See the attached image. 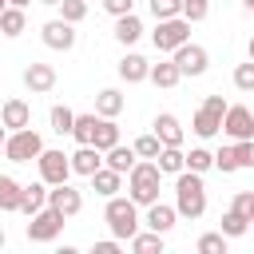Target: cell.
I'll return each mask as SVG.
<instances>
[{"label": "cell", "instance_id": "8992f818", "mask_svg": "<svg viewBox=\"0 0 254 254\" xmlns=\"http://www.w3.org/2000/svg\"><path fill=\"white\" fill-rule=\"evenodd\" d=\"M190 40V20H183V16H171V20H159L155 24V32H151V44L159 48V52H175L179 44H187Z\"/></svg>", "mask_w": 254, "mask_h": 254}, {"label": "cell", "instance_id": "6da1fadb", "mask_svg": "<svg viewBox=\"0 0 254 254\" xmlns=\"http://www.w3.org/2000/svg\"><path fill=\"white\" fill-rule=\"evenodd\" d=\"M159 183H163V171L155 159H135V167L127 171V198L135 206H151L159 198Z\"/></svg>", "mask_w": 254, "mask_h": 254}, {"label": "cell", "instance_id": "bcb514c9", "mask_svg": "<svg viewBox=\"0 0 254 254\" xmlns=\"http://www.w3.org/2000/svg\"><path fill=\"white\" fill-rule=\"evenodd\" d=\"M4 139H8V127L0 123V151H4Z\"/></svg>", "mask_w": 254, "mask_h": 254}, {"label": "cell", "instance_id": "f35d334b", "mask_svg": "<svg viewBox=\"0 0 254 254\" xmlns=\"http://www.w3.org/2000/svg\"><path fill=\"white\" fill-rule=\"evenodd\" d=\"M230 147H234V163H238V171H242V167L250 171V167H254V139H238V143H230Z\"/></svg>", "mask_w": 254, "mask_h": 254}, {"label": "cell", "instance_id": "4dcf8cb0", "mask_svg": "<svg viewBox=\"0 0 254 254\" xmlns=\"http://www.w3.org/2000/svg\"><path fill=\"white\" fill-rule=\"evenodd\" d=\"M210 167H214V151H206V147H190V155H187V171L206 175Z\"/></svg>", "mask_w": 254, "mask_h": 254}, {"label": "cell", "instance_id": "60d3db41", "mask_svg": "<svg viewBox=\"0 0 254 254\" xmlns=\"http://www.w3.org/2000/svg\"><path fill=\"white\" fill-rule=\"evenodd\" d=\"M234 87H238V91H254V60L234 67Z\"/></svg>", "mask_w": 254, "mask_h": 254}, {"label": "cell", "instance_id": "d4e9b609", "mask_svg": "<svg viewBox=\"0 0 254 254\" xmlns=\"http://www.w3.org/2000/svg\"><path fill=\"white\" fill-rule=\"evenodd\" d=\"M127 242H131L135 254H163V234L159 230H135Z\"/></svg>", "mask_w": 254, "mask_h": 254}, {"label": "cell", "instance_id": "2e32d148", "mask_svg": "<svg viewBox=\"0 0 254 254\" xmlns=\"http://www.w3.org/2000/svg\"><path fill=\"white\" fill-rule=\"evenodd\" d=\"M175 218H179V210L155 198V202L147 206V218H143V226H147V230H159V234H167V230L175 226Z\"/></svg>", "mask_w": 254, "mask_h": 254}, {"label": "cell", "instance_id": "4fadbf2b", "mask_svg": "<svg viewBox=\"0 0 254 254\" xmlns=\"http://www.w3.org/2000/svg\"><path fill=\"white\" fill-rule=\"evenodd\" d=\"M67 159H71V175H83V179H91V175L103 167V151H99L95 143H79Z\"/></svg>", "mask_w": 254, "mask_h": 254}, {"label": "cell", "instance_id": "277c9868", "mask_svg": "<svg viewBox=\"0 0 254 254\" xmlns=\"http://www.w3.org/2000/svg\"><path fill=\"white\" fill-rule=\"evenodd\" d=\"M40 151H44V139H40L32 127L8 131V139H4V159H8V163H36Z\"/></svg>", "mask_w": 254, "mask_h": 254}, {"label": "cell", "instance_id": "ac0fdd59", "mask_svg": "<svg viewBox=\"0 0 254 254\" xmlns=\"http://www.w3.org/2000/svg\"><path fill=\"white\" fill-rule=\"evenodd\" d=\"M147 71H151V64H147L139 52H127V56L119 60V79H123V83H143Z\"/></svg>", "mask_w": 254, "mask_h": 254}, {"label": "cell", "instance_id": "d6a6232c", "mask_svg": "<svg viewBox=\"0 0 254 254\" xmlns=\"http://www.w3.org/2000/svg\"><path fill=\"white\" fill-rule=\"evenodd\" d=\"M48 119H52V131H56V135H71L75 111H71V107H52V115H48Z\"/></svg>", "mask_w": 254, "mask_h": 254}, {"label": "cell", "instance_id": "f1b7e54d", "mask_svg": "<svg viewBox=\"0 0 254 254\" xmlns=\"http://www.w3.org/2000/svg\"><path fill=\"white\" fill-rule=\"evenodd\" d=\"M95 123H99L95 111H91V115H75V123H71V139H75V143H95Z\"/></svg>", "mask_w": 254, "mask_h": 254}, {"label": "cell", "instance_id": "52a82bcc", "mask_svg": "<svg viewBox=\"0 0 254 254\" xmlns=\"http://www.w3.org/2000/svg\"><path fill=\"white\" fill-rule=\"evenodd\" d=\"M64 230V214L56 206H40L28 222V242H56Z\"/></svg>", "mask_w": 254, "mask_h": 254}, {"label": "cell", "instance_id": "f907efd6", "mask_svg": "<svg viewBox=\"0 0 254 254\" xmlns=\"http://www.w3.org/2000/svg\"><path fill=\"white\" fill-rule=\"evenodd\" d=\"M4 8H8V0H0V12H4Z\"/></svg>", "mask_w": 254, "mask_h": 254}, {"label": "cell", "instance_id": "30bf717a", "mask_svg": "<svg viewBox=\"0 0 254 254\" xmlns=\"http://www.w3.org/2000/svg\"><path fill=\"white\" fill-rule=\"evenodd\" d=\"M222 131H226L234 143H238V139H254V111L242 107V103L226 107V115H222Z\"/></svg>", "mask_w": 254, "mask_h": 254}, {"label": "cell", "instance_id": "ffe728a7", "mask_svg": "<svg viewBox=\"0 0 254 254\" xmlns=\"http://www.w3.org/2000/svg\"><path fill=\"white\" fill-rule=\"evenodd\" d=\"M40 206H48V183L40 179V183H28L24 190H20V214H36Z\"/></svg>", "mask_w": 254, "mask_h": 254}, {"label": "cell", "instance_id": "7402d4cb", "mask_svg": "<svg viewBox=\"0 0 254 254\" xmlns=\"http://www.w3.org/2000/svg\"><path fill=\"white\" fill-rule=\"evenodd\" d=\"M135 159H139V155H135V147H123V143H115V147H107V151H103V163H107L111 171H119V175H127V171L135 167Z\"/></svg>", "mask_w": 254, "mask_h": 254}, {"label": "cell", "instance_id": "ab89813d", "mask_svg": "<svg viewBox=\"0 0 254 254\" xmlns=\"http://www.w3.org/2000/svg\"><path fill=\"white\" fill-rule=\"evenodd\" d=\"M183 12V0H151V16L155 20H171Z\"/></svg>", "mask_w": 254, "mask_h": 254}, {"label": "cell", "instance_id": "9a60e30c", "mask_svg": "<svg viewBox=\"0 0 254 254\" xmlns=\"http://www.w3.org/2000/svg\"><path fill=\"white\" fill-rule=\"evenodd\" d=\"M0 123H4L8 131H20V127H32V107H28L24 99H8V103L0 107Z\"/></svg>", "mask_w": 254, "mask_h": 254}, {"label": "cell", "instance_id": "681fc988", "mask_svg": "<svg viewBox=\"0 0 254 254\" xmlns=\"http://www.w3.org/2000/svg\"><path fill=\"white\" fill-rule=\"evenodd\" d=\"M250 60H254V36H250Z\"/></svg>", "mask_w": 254, "mask_h": 254}, {"label": "cell", "instance_id": "8fae6325", "mask_svg": "<svg viewBox=\"0 0 254 254\" xmlns=\"http://www.w3.org/2000/svg\"><path fill=\"white\" fill-rule=\"evenodd\" d=\"M48 206H56L64 218H75L83 210V194L71 183H60V187H48Z\"/></svg>", "mask_w": 254, "mask_h": 254}, {"label": "cell", "instance_id": "5b68a950", "mask_svg": "<svg viewBox=\"0 0 254 254\" xmlns=\"http://www.w3.org/2000/svg\"><path fill=\"white\" fill-rule=\"evenodd\" d=\"M222 115H226V99H222V95H206V99H202V107H198V111H194V119H190L194 135H198V139L218 135V131H222Z\"/></svg>", "mask_w": 254, "mask_h": 254}, {"label": "cell", "instance_id": "c3c4849f", "mask_svg": "<svg viewBox=\"0 0 254 254\" xmlns=\"http://www.w3.org/2000/svg\"><path fill=\"white\" fill-rule=\"evenodd\" d=\"M4 242H8V234H4V230H0V250H4Z\"/></svg>", "mask_w": 254, "mask_h": 254}, {"label": "cell", "instance_id": "44dd1931", "mask_svg": "<svg viewBox=\"0 0 254 254\" xmlns=\"http://www.w3.org/2000/svg\"><path fill=\"white\" fill-rule=\"evenodd\" d=\"M123 107H127V99H123V91H115V87H103V91L95 95V115H103V119H115Z\"/></svg>", "mask_w": 254, "mask_h": 254}, {"label": "cell", "instance_id": "ee69618b", "mask_svg": "<svg viewBox=\"0 0 254 254\" xmlns=\"http://www.w3.org/2000/svg\"><path fill=\"white\" fill-rule=\"evenodd\" d=\"M95 254H119V238H103V242H95Z\"/></svg>", "mask_w": 254, "mask_h": 254}, {"label": "cell", "instance_id": "7a4b0ae2", "mask_svg": "<svg viewBox=\"0 0 254 254\" xmlns=\"http://www.w3.org/2000/svg\"><path fill=\"white\" fill-rule=\"evenodd\" d=\"M175 210H179V218H202V210H206V187H202L198 171L183 167L175 175Z\"/></svg>", "mask_w": 254, "mask_h": 254}, {"label": "cell", "instance_id": "9c48e42d", "mask_svg": "<svg viewBox=\"0 0 254 254\" xmlns=\"http://www.w3.org/2000/svg\"><path fill=\"white\" fill-rule=\"evenodd\" d=\"M171 60L179 64V71H183V75H202V71H206V64H210L206 48H202V44H190V40H187V44H179V48L171 52Z\"/></svg>", "mask_w": 254, "mask_h": 254}, {"label": "cell", "instance_id": "7bdbcfd3", "mask_svg": "<svg viewBox=\"0 0 254 254\" xmlns=\"http://www.w3.org/2000/svg\"><path fill=\"white\" fill-rule=\"evenodd\" d=\"M103 8L111 16H127V12H135V0H103Z\"/></svg>", "mask_w": 254, "mask_h": 254}, {"label": "cell", "instance_id": "ba28073f", "mask_svg": "<svg viewBox=\"0 0 254 254\" xmlns=\"http://www.w3.org/2000/svg\"><path fill=\"white\" fill-rule=\"evenodd\" d=\"M36 167H40V179L48 183V187H60V183H67L71 179V159L64 155V151H40V159H36Z\"/></svg>", "mask_w": 254, "mask_h": 254}, {"label": "cell", "instance_id": "484cf974", "mask_svg": "<svg viewBox=\"0 0 254 254\" xmlns=\"http://www.w3.org/2000/svg\"><path fill=\"white\" fill-rule=\"evenodd\" d=\"M24 28H28V16H24V8H12V4H8V8L0 12V36L16 40Z\"/></svg>", "mask_w": 254, "mask_h": 254}, {"label": "cell", "instance_id": "f6af8a7d", "mask_svg": "<svg viewBox=\"0 0 254 254\" xmlns=\"http://www.w3.org/2000/svg\"><path fill=\"white\" fill-rule=\"evenodd\" d=\"M8 4H12V8H28L32 0H8Z\"/></svg>", "mask_w": 254, "mask_h": 254}, {"label": "cell", "instance_id": "5bb4252c", "mask_svg": "<svg viewBox=\"0 0 254 254\" xmlns=\"http://www.w3.org/2000/svg\"><path fill=\"white\" fill-rule=\"evenodd\" d=\"M24 87H28L32 95H48V91L56 87V67H52V64H28V67H24Z\"/></svg>", "mask_w": 254, "mask_h": 254}, {"label": "cell", "instance_id": "d6986e66", "mask_svg": "<svg viewBox=\"0 0 254 254\" xmlns=\"http://www.w3.org/2000/svg\"><path fill=\"white\" fill-rule=\"evenodd\" d=\"M91 190H95V194H103V198H111V194H119V190H123V175H119V171H111V167L103 163V167L91 175Z\"/></svg>", "mask_w": 254, "mask_h": 254}, {"label": "cell", "instance_id": "1f68e13d", "mask_svg": "<svg viewBox=\"0 0 254 254\" xmlns=\"http://www.w3.org/2000/svg\"><path fill=\"white\" fill-rule=\"evenodd\" d=\"M194 250H198V254H226V234H222V230H210V234H202V238L194 242Z\"/></svg>", "mask_w": 254, "mask_h": 254}, {"label": "cell", "instance_id": "cb8c5ba5", "mask_svg": "<svg viewBox=\"0 0 254 254\" xmlns=\"http://www.w3.org/2000/svg\"><path fill=\"white\" fill-rule=\"evenodd\" d=\"M139 36H143V20H139L135 12L115 16V40H119V44H135Z\"/></svg>", "mask_w": 254, "mask_h": 254}, {"label": "cell", "instance_id": "e0dca14e", "mask_svg": "<svg viewBox=\"0 0 254 254\" xmlns=\"http://www.w3.org/2000/svg\"><path fill=\"white\" fill-rule=\"evenodd\" d=\"M155 135H159V143H163V147H183V123H179L171 111L155 115Z\"/></svg>", "mask_w": 254, "mask_h": 254}, {"label": "cell", "instance_id": "7dc6e473", "mask_svg": "<svg viewBox=\"0 0 254 254\" xmlns=\"http://www.w3.org/2000/svg\"><path fill=\"white\" fill-rule=\"evenodd\" d=\"M242 8H246V12H254V0H242Z\"/></svg>", "mask_w": 254, "mask_h": 254}, {"label": "cell", "instance_id": "4316f807", "mask_svg": "<svg viewBox=\"0 0 254 254\" xmlns=\"http://www.w3.org/2000/svg\"><path fill=\"white\" fill-rule=\"evenodd\" d=\"M155 163H159L163 175H179V171L187 167V155H183V147H163V151L155 155Z\"/></svg>", "mask_w": 254, "mask_h": 254}, {"label": "cell", "instance_id": "3957f363", "mask_svg": "<svg viewBox=\"0 0 254 254\" xmlns=\"http://www.w3.org/2000/svg\"><path fill=\"white\" fill-rule=\"evenodd\" d=\"M103 222H107L111 238L127 242V238L139 230V206H135L131 198H123V194H111L107 206H103Z\"/></svg>", "mask_w": 254, "mask_h": 254}, {"label": "cell", "instance_id": "e575fe53", "mask_svg": "<svg viewBox=\"0 0 254 254\" xmlns=\"http://www.w3.org/2000/svg\"><path fill=\"white\" fill-rule=\"evenodd\" d=\"M56 8H60V20H67V24H79L87 16V0H60Z\"/></svg>", "mask_w": 254, "mask_h": 254}, {"label": "cell", "instance_id": "7c38bea8", "mask_svg": "<svg viewBox=\"0 0 254 254\" xmlns=\"http://www.w3.org/2000/svg\"><path fill=\"white\" fill-rule=\"evenodd\" d=\"M40 36L52 52H71L75 48V24H67V20H48L40 28Z\"/></svg>", "mask_w": 254, "mask_h": 254}, {"label": "cell", "instance_id": "f546056e", "mask_svg": "<svg viewBox=\"0 0 254 254\" xmlns=\"http://www.w3.org/2000/svg\"><path fill=\"white\" fill-rule=\"evenodd\" d=\"M115 143H119V123L99 115V123H95V147L107 151V147H115Z\"/></svg>", "mask_w": 254, "mask_h": 254}, {"label": "cell", "instance_id": "b9f144b4", "mask_svg": "<svg viewBox=\"0 0 254 254\" xmlns=\"http://www.w3.org/2000/svg\"><path fill=\"white\" fill-rule=\"evenodd\" d=\"M214 167H218L222 175H234V171H238V163H234V147H222V151H214Z\"/></svg>", "mask_w": 254, "mask_h": 254}, {"label": "cell", "instance_id": "83f0119b", "mask_svg": "<svg viewBox=\"0 0 254 254\" xmlns=\"http://www.w3.org/2000/svg\"><path fill=\"white\" fill-rule=\"evenodd\" d=\"M20 183L12 175H0V210H20Z\"/></svg>", "mask_w": 254, "mask_h": 254}, {"label": "cell", "instance_id": "836d02e7", "mask_svg": "<svg viewBox=\"0 0 254 254\" xmlns=\"http://www.w3.org/2000/svg\"><path fill=\"white\" fill-rule=\"evenodd\" d=\"M218 230H222L226 238H242V234L250 230V222H246L242 214H234V210H226V214H222V226H218Z\"/></svg>", "mask_w": 254, "mask_h": 254}, {"label": "cell", "instance_id": "8d00e7d4", "mask_svg": "<svg viewBox=\"0 0 254 254\" xmlns=\"http://www.w3.org/2000/svg\"><path fill=\"white\" fill-rule=\"evenodd\" d=\"M131 147H135V155H139V159H155V155L163 151V143H159V135H155V131H151V135H139Z\"/></svg>", "mask_w": 254, "mask_h": 254}, {"label": "cell", "instance_id": "74e56055", "mask_svg": "<svg viewBox=\"0 0 254 254\" xmlns=\"http://www.w3.org/2000/svg\"><path fill=\"white\" fill-rule=\"evenodd\" d=\"M230 210H234V214H242L246 222H254V190H238V194H234V202H230Z\"/></svg>", "mask_w": 254, "mask_h": 254}, {"label": "cell", "instance_id": "816d5d0a", "mask_svg": "<svg viewBox=\"0 0 254 254\" xmlns=\"http://www.w3.org/2000/svg\"><path fill=\"white\" fill-rule=\"evenodd\" d=\"M40 4H60V0H40Z\"/></svg>", "mask_w": 254, "mask_h": 254}, {"label": "cell", "instance_id": "603a6c76", "mask_svg": "<svg viewBox=\"0 0 254 254\" xmlns=\"http://www.w3.org/2000/svg\"><path fill=\"white\" fill-rule=\"evenodd\" d=\"M147 79H151L155 87H175V83L183 79V71H179V64H175V60H163V64H151Z\"/></svg>", "mask_w": 254, "mask_h": 254}, {"label": "cell", "instance_id": "d590c367", "mask_svg": "<svg viewBox=\"0 0 254 254\" xmlns=\"http://www.w3.org/2000/svg\"><path fill=\"white\" fill-rule=\"evenodd\" d=\"M183 20H190V24H202L206 16H210V0H183V12H179Z\"/></svg>", "mask_w": 254, "mask_h": 254}]
</instances>
